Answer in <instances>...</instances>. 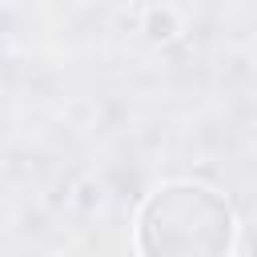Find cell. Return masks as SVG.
<instances>
[{
    "instance_id": "cell-2",
    "label": "cell",
    "mask_w": 257,
    "mask_h": 257,
    "mask_svg": "<svg viewBox=\"0 0 257 257\" xmlns=\"http://www.w3.org/2000/svg\"><path fill=\"white\" fill-rule=\"evenodd\" d=\"M145 36H149L153 44H173V40L181 36V16H177L169 4L149 8V12H145Z\"/></svg>"
},
{
    "instance_id": "cell-1",
    "label": "cell",
    "mask_w": 257,
    "mask_h": 257,
    "mask_svg": "<svg viewBox=\"0 0 257 257\" xmlns=\"http://www.w3.org/2000/svg\"><path fill=\"white\" fill-rule=\"evenodd\" d=\"M233 205L205 185H165L137 217V249L149 257H221L233 249Z\"/></svg>"
}]
</instances>
